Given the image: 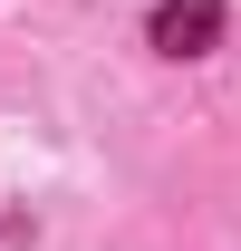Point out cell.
I'll return each mask as SVG.
<instances>
[{"instance_id": "1", "label": "cell", "mask_w": 241, "mask_h": 251, "mask_svg": "<svg viewBox=\"0 0 241 251\" xmlns=\"http://www.w3.org/2000/svg\"><path fill=\"white\" fill-rule=\"evenodd\" d=\"M222 39V0H154V49L164 58H203Z\"/></svg>"}]
</instances>
